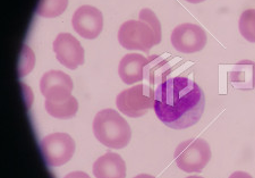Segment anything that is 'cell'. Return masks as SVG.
Masks as SVG:
<instances>
[{"instance_id":"1","label":"cell","mask_w":255,"mask_h":178,"mask_svg":"<svg viewBox=\"0 0 255 178\" xmlns=\"http://www.w3.org/2000/svg\"><path fill=\"white\" fill-rule=\"evenodd\" d=\"M204 108L203 90L187 77L168 78L154 90V113L172 130L194 126L203 116Z\"/></svg>"},{"instance_id":"2","label":"cell","mask_w":255,"mask_h":178,"mask_svg":"<svg viewBox=\"0 0 255 178\" xmlns=\"http://www.w3.org/2000/svg\"><path fill=\"white\" fill-rule=\"evenodd\" d=\"M93 133L105 147L123 149L131 140V128L124 117L114 109H104L96 115L93 121Z\"/></svg>"},{"instance_id":"3","label":"cell","mask_w":255,"mask_h":178,"mask_svg":"<svg viewBox=\"0 0 255 178\" xmlns=\"http://www.w3.org/2000/svg\"><path fill=\"white\" fill-rule=\"evenodd\" d=\"M211 148L207 141L196 138L179 143L175 150V161L185 173H200L211 159Z\"/></svg>"},{"instance_id":"4","label":"cell","mask_w":255,"mask_h":178,"mask_svg":"<svg viewBox=\"0 0 255 178\" xmlns=\"http://www.w3.org/2000/svg\"><path fill=\"white\" fill-rule=\"evenodd\" d=\"M118 42L127 50H139L149 53L159 44L154 31L143 20L130 19L123 23L118 31Z\"/></svg>"},{"instance_id":"5","label":"cell","mask_w":255,"mask_h":178,"mask_svg":"<svg viewBox=\"0 0 255 178\" xmlns=\"http://www.w3.org/2000/svg\"><path fill=\"white\" fill-rule=\"evenodd\" d=\"M116 106L122 114L131 118L145 115L154 106V90L145 84H137L122 91L116 98Z\"/></svg>"},{"instance_id":"6","label":"cell","mask_w":255,"mask_h":178,"mask_svg":"<svg viewBox=\"0 0 255 178\" xmlns=\"http://www.w3.org/2000/svg\"><path fill=\"white\" fill-rule=\"evenodd\" d=\"M41 151L46 163L59 167L68 163L75 152V141L67 133H52L41 141Z\"/></svg>"},{"instance_id":"7","label":"cell","mask_w":255,"mask_h":178,"mask_svg":"<svg viewBox=\"0 0 255 178\" xmlns=\"http://www.w3.org/2000/svg\"><path fill=\"white\" fill-rule=\"evenodd\" d=\"M171 44L177 51L194 53L202 50L207 44V33L200 25L185 23L177 26L171 33Z\"/></svg>"},{"instance_id":"8","label":"cell","mask_w":255,"mask_h":178,"mask_svg":"<svg viewBox=\"0 0 255 178\" xmlns=\"http://www.w3.org/2000/svg\"><path fill=\"white\" fill-rule=\"evenodd\" d=\"M72 25L74 31L82 38L93 40L100 35L104 28V16L96 7L82 6L74 13Z\"/></svg>"},{"instance_id":"9","label":"cell","mask_w":255,"mask_h":178,"mask_svg":"<svg viewBox=\"0 0 255 178\" xmlns=\"http://www.w3.org/2000/svg\"><path fill=\"white\" fill-rule=\"evenodd\" d=\"M53 51L59 63L68 69H76L84 64V49L80 41L69 33H60L53 41Z\"/></svg>"},{"instance_id":"10","label":"cell","mask_w":255,"mask_h":178,"mask_svg":"<svg viewBox=\"0 0 255 178\" xmlns=\"http://www.w3.org/2000/svg\"><path fill=\"white\" fill-rule=\"evenodd\" d=\"M73 89L74 84L71 76L60 70H49L41 77L40 90L47 100L64 101L72 97Z\"/></svg>"},{"instance_id":"11","label":"cell","mask_w":255,"mask_h":178,"mask_svg":"<svg viewBox=\"0 0 255 178\" xmlns=\"http://www.w3.org/2000/svg\"><path fill=\"white\" fill-rule=\"evenodd\" d=\"M149 63L139 53H127L122 58L118 66V75L125 84H135L143 81L144 67Z\"/></svg>"},{"instance_id":"12","label":"cell","mask_w":255,"mask_h":178,"mask_svg":"<svg viewBox=\"0 0 255 178\" xmlns=\"http://www.w3.org/2000/svg\"><path fill=\"white\" fill-rule=\"evenodd\" d=\"M93 174L96 178H125V161L118 153L107 152L93 164Z\"/></svg>"},{"instance_id":"13","label":"cell","mask_w":255,"mask_h":178,"mask_svg":"<svg viewBox=\"0 0 255 178\" xmlns=\"http://www.w3.org/2000/svg\"><path fill=\"white\" fill-rule=\"evenodd\" d=\"M232 84L241 90H253L255 88V63L251 60L240 61L230 73Z\"/></svg>"},{"instance_id":"14","label":"cell","mask_w":255,"mask_h":178,"mask_svg":"<svg viewBox=\"0 0 255 178\" xmlns=\"http://www.w3.org/2000/svg\"><path fill=\"white\" fill-rule=\"evenodd\" d=\"M46 110L52 117L58 119H69L73 118L79 110V102L75 97H69L64 101L55 102L51 100H47L44 102Z\"/></svg>"},{"instance_id":"15","label":"cell","mask_w":255,"mask_h":178,"mask_svg":"<svg viewBox=\"0 0 255 178\" xmlns=\"http://www.w3.org/2000/svg\"><path fill=\"white\" fill-rule=\"evenodd\" d=\"M68 0H40L36 14L41 17L56 18L67 9Z\"/></svg>"},{"instance_id":"16","label":"cell","mask_w":255,"mask_h":178,"mask_svg":"<svg viewBox=\"0 0 255 178\" xmlns=\"http://www.w3.org/2000/svg\"><path fill=\"white\" fill-rule=\"evenodd\" d=\"M238 28L243 38L249 42L255 43V9H248L243 11Z\"/></svg>"},{"instance_id":"17","label":"cell","mask_w":255,"mask_h":178,"mask_svg":"<svg viewBox=\"0 0 255 178\" xmlns=\"http://www.w3.org/2000/svg\"><path fill=\"white\" fill-rule=\"evenodd\" d=\"M139 20H143L146 24H149L150 27L154 31V34L157 36L159 43L161 42V24H160L159 19L155 14L149 8H144L141 11H139Z\"/></svg>"},{"instance_id":"18","label":"cell","mask_w":255,"mask_h":178,"mask_svg":"<svg viewBox=\"0 0 255 178\" xmlns=\"http://www.w3.org/2000/svg\"><path fill=\"white\" fill-rule=\"evenodd\" d=\"M64 178H91L90 177L88 174L84 173V172H81V171H77V172H72L66 175Z\"/></svg>"},{"instance_id":"19","label":"cell","mask_w":255,"mask_h":178,"mask_svg":"<svg viewBox=\"0 0 255 178\" xmlns=\"http://www.w3.org/2000/svg\"><path fill=\"white\" fill-rule=\"evenodd\" d=\"M228 178H253V177L251 176L250 174L246 173V172L237 171V172H234Z\"/></svg>"},{"instance_id":"20","label":"cell","mask_w":255,"mask_h":178,"mask_svg":"<svg viewBox=\"0 0 255 178\" xmlns=\"http://www.w3.org/2000/svg\"><path fill=\"white\" fill-rule=\"evenodd\" d=\"M134 178H157L153 175H149V174H139V175L135 176Z\"/></svg>"},{"instance_id":"21","label":"cell","mask_w":255,"mask_h":178,"mask_svg":"<svg viewBox=\"0 0 255 178\" xmlns=\"http://www.w3.org/2000/svg\"><path fill=\"white\" fill-rule=\"evenodd\" d=\"M185 1H187L190 3H201V2L205 1V0H185Z\"/></svg>"},{"instance_id":"22","label":"cell","mask_w":255,"mask_h":178,"mask_svg":"<svg viewBox=\"0 0 255 178\" xmlns=\"http://www.w3.org/2000/svg\"><path fill=\"white\" fill-rule=\"evenodd\" d=\"M186 178H204V177H202V176H197V175H192V176H188V177H186Z\"/></svg>"}]
</instances>
